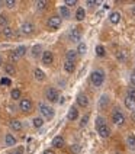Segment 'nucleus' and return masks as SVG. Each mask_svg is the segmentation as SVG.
Masks as SVG:
<instances>
[{
  "instance_id": "obj_29",
  "label": "nucleus",
  "mask_w": 135,
  "mask_h": 154,
  "mask_svg": "<svg viewBox=\"0 0 135 154\" xmlns=\"http://www.w3.org/2000/svg\"><path fill=\"white\" fill-rule=\"evenodd\" d=\"M0 26H3V28L9 26V17L5 13H0Z\"/></svg>"
},
{
  "instance_id": "obj_4",
  "label": "nucleus",
  "mask_w": 135,
  "mask_h": 154,
  "mask_svg": "<svg viewBox=\"0 0 135 154\" xmlns=\"http://www.w3.org/2000/svg\"><path fill=\"white\" fill-rule=\"evenodd\" d=\"M45 96H47V99H48L50 102H57L60 97V93L55 87H48L47 92H45Z\"/></svg>"
},
{
  "instance_id": "obj_33",
  "label": "nucleus",
  "mask_w": 135,
  "mask_h": 154,
  "mask_svg": "<svg viewBox=\"0 0 135 154\" xmlns=\"http://www.w3.org/2000/svg\"><path fill=\"white\" fill-rule=\"evenodd\" d=\"M86 50H87V47H86L84 42H80L78 44V47H77V54H86Z\"/></svg>"
},
{
  "instance_id": "obj_49",
  "label": "nucleus",
  "mask_w": 135,
  "mask_h": 154,
  "mask_svg": "<svg viewBox=\"0 0 135 154\" xmlns=\"http://www.w3.org/2000/svg\"><path fill=\"white\" fill-rule=\"evenodd\" d=\"M131 13L135 16V6H132V9H131Z\"/></svg>"
},
{
  "instance_id": "obj_2",
  "label": "nucleus",
  "mask_w": 135,
  "mask_h": 154,
  "mask_svg": "<svg viewBox=\"0 0 135 154\" xmlns=\"http://www.w3.org/2000/svg\"><path fill=\"white\" fill-rule=\"evenodd\" d=\"M112 122H113L115 125H118V127L124 125V124H125V115L119 111V109H115L113 113H112Z\"/></svg>"
},
{
  "instance_id": "obj_9",
  "label": "nucleus",
  "mask_w": 135,
  "mask_h": 154,
  "mask_svg": "<svg viewBox=\"0 0 135 154\" xmlns=\"http://www.w3.org/2000/svg\"><path fill=\"white\" fill-rule=\"evenodd\" d=\"M52 61H54V55H52V52H50V51H44V52H42V63H44V64L50 66Z\"/></svg>"
},
{
  "instance_id": "obj_37",
  "label": "nucleus",
  "mask_w": 135,
  "mask_h": 154,
  "mask_svg": "<svg viewBox=\"0 0 135 154\" xmlns=\"http://www.w3.org/2000/svg\"><path fill=\"white\" fill-rule=\"evenodd\" d=\"M127 94H128V97H131V99H135V87H128V90H127Z\"/></svg>"
},
{
  "instance_id": "obj_12",
  "label": "nucleus",
  "mask_w": 135,
  "mask_h": 154,
  "mask_svg": "<svg viewBox=\"0 0 135 154\" xmlns=\"http://www.w3.org/2000/svg\"><path fill=\"white\" fill-rule=\"evenodd\" d=\"M77 103L81 106V108H86L87 105H89V99H87V96L83 93H80L78 96H77Z\"/></svg>"
},
{
  "instance_id": "obj_13",
  "label": "nucleus",
  "mask_w": 135,
  "mask_h": 154,
  "mask_svg": "<svg viewBox=\"0 0 135 154\" xmlns=\"http://www.w3.org/2000/svg\"><path fill=\"white\" fill-rule=\"evenodd\" d=\"M3 36L6 39H12V38H15V31L10 26H6V28H3Z\"/></svg>"
},
{
  "instance_id": "obj_51",
  "label": "nucleus",
  "mask_w": 135,
  "mask_h": 154,
  "mask_svg": "<svg viewBox=\"0 0 135 154\" xmlns=\"http://www.w3.org/2000/svg\"><path fill=\"white\" fill-rule=\"evenodd\" d=\"M10 154H16V153H10Z\"/></svg>"
},
{
  "instance_id": "obj_36",
  "label": "nucleus",
  "mask_w": 135,
  "mask_h": 154,
  "mask_svg": "<svg viewBox=\"0 0 135 154\" xmlns=\"http://www.w3.org/2000/svg\"><path fill=\"white\" fill-rule=\"evenodd\" d=\"M96 54H97L99 57H103V55L106 54V51H105V47H103V45H97V47H96Z\"/></svg>"
},
{
  "instance_id": "obj_50",
  "label": "nucleus",
  "mask_w": 135,
  "mask_h": 154,
  "mask_svg": "<svg viewBox=\"0 0 135 154\" xmlns=\"http://www.w3.org/2000/svg\"><path fill=\"white\" fill-rule=\"evenodd\" d=\"M3 64V58H2V55H0V66Z\"/></svg>"
},
{
  "instance_id": "obj_38",
  "label": "nucleus",
  "mask_w": 135,
  "mask_h": 154,
  "mask_svg": "<svg viewBox=\"0 0 135 154\" xmlns=\"http://www.w3.org/2000/svg\"><path fill=\"white\" fill-rule=\"evenodd\" d=\"M5 5H6L9 9H12V8H15V5H16V0H6V2H5Z\"/></svg>"
},
{
  "instance_id": "obj_39",
  "label": "nucleus",
  "mask_w": 135,
  "mask_h": 154,
  "mask_svg": "<svg viewBox=\"0 0 135 154\" xmlns=\"http://www.w3.org/2000/svg\"><path fill=\"white\" fill-rule=\"evenodd\" d=\"M9 60L12 61V63H16V61L19 60V57H17L16 54H15L13 51H12V52H10V55H9Z\"/></svg>"
},
{
  "instance_id": "obj_35",
  "label": "nucleus",
  "mask_w": 135,
  "mask_h": 154,
  "mask_svg": "<svg viewBox=\"0 0 135 154\" xmlns=\"http://www.w3.org/2000/svg\"><path fill=\"white\" fill-rule=\"evenodd\" d=\"M103 125H106V121H105V118L97 116V118H96V129L100 128V127H103Z\"/></svg>"
},
{
  "instance_id": "obj_44",
  "label": "nucleus",
  "mask_w": 135,
  "mask_h": 154,
  "mask_svg": "<svg viewBox=\"0 0 135 154\" xmlns=\"http://www.w3.org/2000/svg\"><path fill=\"white\" fill-rule=\"evenodd\" d=\"M99 2H96V0H89L87 2V6H90V8H93V6H96Z\"/></svg>"
},
{
  "instance_id": "obj_26",
  "label": "nucleus",
  "mask_w": 135,
  "mask_h": 154,
  "mask_svg": "<svg viewBox=\"0 0 135 154\" xmlns=\"http://www.w3.org/2000/svg\"><path fill=\"white\" fill-rule=\"evenodd\" d=\"M42 45H34V48H32V57H39L41 54H42Z\"/></svg>"
},
{
  "instance_id": "obj_1",
  "label": "nucleus",
  "mask_w": 135,
  "mask_h": 154,
  "mask_svg": "<svg viewBox=\"0 0 135 154\" xmlns=\"http://www.w3.org/2000/svg\"><path fill=\"white\" fill-rule=\"evenodd\" d=\"M90 82H92V85L96 86V87L102 86V85H103V82H105V73H103V71H100V70L93 71L92 74H90Z\"/></svg>"
},
{
  "instance_id": "obj_42",
  "label": "nucleus",
  "mask_w": 135,
  "mask_h": 154,
  "mask_svg": "<svg viewBox=\"0 0 135 154\" xmlns=\"http://www.w3.org/2000/svg\"><path fill=\"white\" fill-rule=\"evenodd\" d=\"M76 5H77V0H67V2H66V6H67L68 9L73 8V6H76Z\"/></svg>"
},
{
  "instance_id": "obj_11",
  "label": "nucleus",
  "mask_w": 135,
  "mask_h": 154,
  "mask_svg": "<svg viewBox=\"0 0 135 154\" xmlns=\"http://www.w3.org/2000/svg\"><path fill=\"white\" fill-rule=\"evenodd\" d=\"M58 16L61 17V19H63V17H64V19H68V17H70V9L67 8V6H60L58 8Z\"/></svg>"
},
{
  "instance_id": "obj_45",
  "label": "nucleus",
  "mask_w": 135,
  "mask_h": 154,
  "mask_svg": "<svg viewBox=\"0 0 135 154\" xmlns=\"http://www.w3.org/2000/svg\"><path fill=\"white\" fill-rule=\"evenodd\" d=\"M87 121H89V115H84L83 119H81V127H84L86 124H87Z\"/></svg>"
},
{
  "instance_id": "obj_8",
  "label": "nucleus",
  "mask_w": 135,
  "mask_h": 154,
  "mask_svg": "<svg viewBox=\"0 0 135 154\" xmlns=\"http://www.w3.org/2000/svg\"><path fill=\"white\" fill-rule=\"evenodd\" d=\"M34 29H35V26H34V23H31V22H25V23H22V26H20V32L25 35L34 34Z\"/></svg>"
},
{
  "instance_id": "obj_14",
  "label": "nucleus",
  "mask_w": 135,
  "mask_h": 154,
  "mask_svg": "<svg viewBox=\"0 0 135 154\" xmlns=\"http://www.w3.org/2000/svg\"><path fill=\"white\" fill-rule=\"evenodd\" d=\"M109 20H110V23H113V25L119 23V20H121V13H119V12H112L109 15Z\"/></svg>"
},
{
  "instance_id": "obj_40",
  "label": "nucleus",
  "mask_w": 135,
  "mask_h": 154,
  "mask_svg": "<svg viewBox=\"0 0 135 154\" xmlns=\"http://www.w3.org/2000/svg\"><path fill=\"white\" fill-rule=\"evenodd\" d=\"M0 83L3 86H10L12 85V82H10V79H8V77H3L2 80H0Z\"/></svg>"
},
{
  "instance_id": "obj_18",
  "label": "nucleus",
  "mask_w": 135,
  "mask_h": 154,
  "mask_svg": "<svg viewBox=\"0 0 135 154\" xmlns=\"http://www.w3.org/2000/svg\"><path fill=\"white\" fill-rule=\"evenodd\" d=\"M66 58H67L66 61H71V63H74L76 58H77V51H74V50H68V51L66 52Z\"/></svg>"
},
{
  "instance_id": "obj_25",
  "label": "nucleus",
  "mask_w": 135,
  "mask_h": 154,
  "mask_svg": "<svg viewBox=\"0 0 135 154\" xmlns=\"http://www.w3.org/2000/svg\"><path fill=\"white\" fill-rule=\"evenodd\" d=\"M84 17H86L84 9H83V8H78V9H77V12H76V19L78 20V22H81V20H84Z\"/></svg>"
},
{
  "instance_id": "obj_24",
  "label": "nucleus",
  "mask_w": 135,
  "mask_h": 154,
  "mask_svg": "<svg viewBox=\"0 0 135 154\" xmlns=\"http://www.w3.org/2000/svg\"><path fill=\"white\" fill-rule=\"evenodd\" d=\"M125 106H127L129 111H135V99H131V97H125Z\"/></svg>"
},
{
  "instance_id": "obj_43",
  "label": "nucleus",
  "mask_w": 135,
  "mask_h": 154,
  "mask_svg": "<svg viewBox=\"0 0 135 154\" xmlns=\"http://www.w3.org/2000/svg\"><path fill=\"white\" fill-rule=\"evenodd\" d=\"M129 79H131V85H132V87H135V71L131 73V77H129Z\"/></svg>"
},
{
  "instance_id": "obj_34",
  "label": "nucleus",
  "mask_w": 135,
  "mask_h": 154,
  "mask_svg": "<svg viewBox=\"0 0 135 154\" xmlns=\"http://www.w3.org/2000/svg\"><path fill=\"white\" fill-rule=\"evenodd\" d=\"M47 6H48V2H45V0H38V2H36V8L39 9V10L47 9Z\"/></svg>"
},
{
  "instance_id": "obj_5",
  "label": "nucleus",
  "mask_w": 135,
  "mask_h": 154,
  "mask_svg": "<svg viewBox=\"0 0 135 154\" xmlns=\"http://www.w3.org/2000/svg\"><path fill=\"white\" fill-rule=\"evenodd\" d=\"M63 23V19L58 16V15H54V16H51L48 19V26H50L51 29H58L60 26Z\"/></svg>"
},
{
  "instance_id": "obj_20",
  "label": "nucleus",
  "mask_w": 135,
  "mask_h": 154,
  "mask_svg": "<svg viewBox=\"0 0 135 154\" xmlns=\"http://www.w3.org/2000/svg\"><path fill=\"white\" fill-rule=\"evenodd\" d=\"M116 58H118L121 63H125V61L128 60V52L125 51V50H119V51L116 52Z\"/></svg>"
},
{
  "instance_id": "obj_32",
  "label": "nucleus",
  "mask_w": 135,
  "mask_h": 154,
  "mask_svg": "<svg viewBox=\"0 0 135 154\" xmlns=\"http://www.w3.org/2000/svg\"><path fill=\"white\" fill-rule=\"evenodd\" d=\"M32 124H34V127H36V128H41V127L44 125V119L41 118V116H38V118H34Z\"/></svg>"
},
{
  "instance_id": "obj_16",
  "label": "nucleus",
  "mask_w": 135,
  "mask_h": 154,
  "mask_svg": "<svg viewBox=\"0 0 135 154\" xmlns=\"http://www.w3.org/2000/svg\"><path fill=\"white\" fill-rule=\"evenodd\" d=\"M5 143H6V146L8 147H13L16 144V138L13 137L12 134H6V137H5Z\"/></svg>"
},
{
  "instance_id": "obj_21",
  "label": "nucleus",
  "mask_w": 135,
  "mask_h": 154,
  "mask_svg": "<svg viewBox=\"0 0 135 154\" xmlns=\"http://www.w3.org/2000/svg\"><path fill=\"white\" fill-rule=\"evenodd\" d=\"M26 50H28V48H26L25 45H19V47H17L16 50H13V52L16 54V55L19 57V58H22V57H23V55L26 54Z\"/></svg>"
},
{
  "instance_id": "obj_41",
  "label": "nucleus",
  "mask_w": 135,
  "mask_h": 154,
  "mask_svg": "<svg viewBox=\"0 0 135 154\" xmlns=\"http://www.w3.org/2000/svg\"><path fill=\"white\" fill-rule=\"evenodd\" d=\"M80 150H81V147L78 146V144H74V146L71 147V151H73V154H78V153H80Z\"/></svg>"
},
{
  "instance_id": "obj_6",
  "label": "nucleus",
  "mask_w": 135,
  "mask_h": 154,
  "mask_svg": "<svg viewBox=\"0 0 135 154\" xmlns=\"http://www.w3.org/2000/svg\"><path fill=\"white\" fill-rule=\"evenodd\" d=\"M32 102L29 100V99H20V102H19V109L22 112H25V113H28V112L32 111Z\"/></svg>"
},
{
  "instance_id": "obj_3",
  "label": "nucleus",
  "mask_w": 135,
  "mask_h": 154,
  "mask_svg": "<svg viewBox=\"0 0 135 154\" xmlns=\"http://www.w3.org/2000/svg\"><path fill=\"white\" fill-rule=\"evenodd\" d=\"M39 111L42 113V116L45 119H52L54 118V109L48 106V105H45V103H41L39 105Z\"/></svg>"
},
{
  "instance_id": "obj_7",
  "label": "nucleus",
  "mask_w": 135,
  "mask_h": 154,
  "mask_svg": "<svg viewBox=\"0 0 135 154\" xmlns=\"http://www.w3.org/2000/svg\"><path fill=\"white\" fill-rule=\"evenodd\" d=\"M68 38H70V41H73V42L80 44V39H81V31L77 29V28H73V29L68 32Z\"/></svg>"
},
{
  "instance_id": "obj_17",
  "label": "nucleus",
  "mask_w": 135,
  "mask_h": 154,
  "mask_svg": "<svg viewBox=\"0 0 135 154\" xmlns=\"http://www.w3.org/2000/svg\"><path fill=\"white\" fill-rule=\"evenodd\" d=\"M52 146L55 147V148H61V147L64 146V138L61 137V135H57V137L52 140Z\"/></svg>"
},
{
  "instance_id": "obj_15",
  "label": "nucleus",
  "mask_w": 135,
  "mask_h": 154,
  "mask_svg": "<svg viewBox=\"0 0 135 154\" xmlns=\"http://www.w3.org/2000/svg\"><path fill=\"white\" fill-rule=\"evenodd\" d=\"M74 70H76L74 63H71V61H66V63H64V71H66V73L71 74V73H74Z\"/></svg>"
},
{
  "instance_id": "obj_31",
  "label": "nucleus",
  "mask_w": 135,
  "mask_h": 154,
  "mask_svg": "<svg viewBox=\"0 0 135 154\" xmlns=\"http://www.w3.org/2000/svg\"><path fill=\"white\" fill-rule=\"evenodd\" d=\"M108 103H109V97H108L106 94H103V96L100 97V102H99V106H100L102 109H103V108H106V106H108Z\"/></svg>"
},
{
  "instance_id": "obj_30",
  "label": "nucleus",
  "mask_w": 135,
  "mask_h": 154,
  "mask_svg": "<svg viewBox=\"0 0 135 154\" xmlns=\"http://www.w3.org/2000/svg\"><path fill=\"white\" fill-rule=\"evenodd\" d=\"M127 144L131 150H135V137L134 135H128L127 138Z\"/></svg>"
},
{
  "instance_id": "obj_46",
  "label": "nucleus",
  "mask_w": 135,
  "mask_h": 154,
  "mask_svg": "<svg viewBox=\"0 0 135 154\" xmlns=\"http://www.w3.org/2000/svg\"><path fill=\"white\" fill-rule=\"evenodd\" d=\"M15 153H16V154H23V148H22V147H19Z\"/></svg>"
},
{
  "instance_id": "obj_47",
  "label": "nucleus",
  "mask_w": 135,
  "mask_h": 154,
  "mask_svg": "<svg viewBox=\"0 0 135 154\" xmlns=\"http://www.w3.org/2000/svg\"><path fill=\"white\" fill-rule=\"evenodd\" d=\"M44 154H54V151H52V150H45Z\"/></svg>"
},
{
  "instance_id": "obj_22",
  "label": "nucleus",
  "mask_w": 135,
  "mask_h": 154,
  "mask_svg": "<svg viewBox=\"0 0 135 154\" xmlns=\"http://www.w3.org/2000/svg\"><path fill=\"white\" fill-rule=\"evenodd\" d=\"M10 128L13 131H20L22 129V122L19 119H12L10 121Z\"/></svg>"
},
{
  "instance_id": "obj_28",
  "label": "nucleus",
  "mask_w": 135,
  "mask_h": 154,
  "mask_svg": "<svg viewBox=\"0 0 135 154\" xmlns=\"http://www.w3.org/2000/svg\"><path fill=\"white\" fill-rule=\"evenodd\" d=\"M10 96H12V99H13V100H19V99H20V96H22V92H20L19 89H13V90L10 92Z\"/></svg>"
},
{
  "instance_id": "obj_48",
  "label": "nucleus",
  "mask_w": 135,
  "mask_h": 154,
  "mask_svg": "<svg viewBox=\"0 0 135 154\" xmlns=\"http://www.w3.org/2000/svg\"><path fill=\"white\" fill-rule=\"evenodd\" d=\"M131 118L134 119V122H135V111H132V113H131Z\"/></svg>"
},
{
  "instance_id": "obj_23",
  "label": "nucleus",
  "mask_w": 135,
  "mask_h": 154,
  "mask_svg": "<svg viewBox=\"0 0 135 154\" xmlns=\"http://www.w3.org/2000/svg\"><path fill=\"white\" fill-rule=\"evenodd\" d=\"M5 73H8L9 76H15V74H16V69H15V66H13V64H10V63L6 64V66H5Z\"/></svg>"
},
{
  "instance_id": "obj_10",
  "label": "nucleus",
  "mask_w": 135,
  "mask_h": 154,
  "mask_svg": "<svg viewBox=\"0 0 135 154\" xmlns=\"http://www.w3.org/2000/svg\"><path fill=\"white\" fill-rule=\"evenodd\" d=\"M97 132H99V135L102 138H108L110 135V128L108 127V124H106V125H103L100 128H97Z\"/></svg>"
},
{
  "instance_id": "obj_19",
  "label": "nucleus",
  "mask_w": 135,
  "mask_h": 154,
  "mask_svg": "<svg viewBox=\"0 0 135 154\" xmlns=\"http://www.w3.org/2000/svg\"><path fill=\"white\" fill-rule=\"evenodd\" d=\"M67 118H68L70 121H76L77 118H78V111H77V108H70Z\"/></svg>"
},
{
  "instance_id": "obj_27",
  "label": "nucleus",
  "mask_w": 135,
  "mask_h": 154,
  "mask_svg": "<svg viewBox=\"0 0 135 154\" xmlns=\"http://www.w3.org/2000/svg\"><path fill=\"white\" fill-rule=\"evenodd\" d=\"M34 76H35V79L36 80H39V82H42L44 79H45V73H44L41 69H35V71H34Z\"/></svg>"
}]
</instances>
